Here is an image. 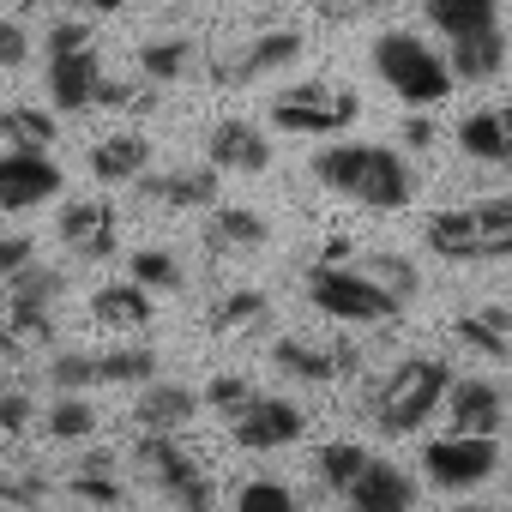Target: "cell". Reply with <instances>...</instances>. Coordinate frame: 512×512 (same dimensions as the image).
<instances>
[{
  "mask_svg": "<svg viewBox=\"0 0 512 512\" xmlns=\"http://www.w3.org/2000/svg\"><path fill=\"white\" fill-rule=\"evenodd\" d=\"M31 61V31L19 19H0V67H25Z\"/></svg>",
  "mask_w": 512,
  "mask_h": 512,
  "instance_id": "60d3db41",
  "label": "cell"
},
{
  "mask_svg": "<svg viewBox=\"0 0 512 512\" xmlns=\"http://www.w3.org/2000/svg\"><path fill=\"white\" fill-rule=\"evenodd\" d=\"M61 290H67V278H61L55 266H37V260H31L19 278H7V302H31V308H55Z\"/></svg>",
  "mask_w": 512,
  "mask_h": 512,
  "instance_id": "836d02e7",
  "label": "cell"
},
{
  "mask_svg": "<svg viewBox=\"0 0 512 512\" xmlns=\"http://www.w3.org/2000/svg\"><path fill=\"white\" fill-rule=\"evenodd\" d=\"M145 169H151V139H145V133H109V139L91 145V175H97L103 187H127V181H139Z\"/></svg>",
  "mask_w": 512,
  "mask_h": 512,
  "instance_id": "d6986e66",
  "label": "cell"
},
{
  "mask_svg": "<svg viewBox=\"0 0 512 512\" xmlns=\"http://www.w3.org/2000/svg\"><path fill=\"white\" fill-rule=\"evenodd\" d=\"M422 241L440 253V260H458V266L512 260V193H488V199H476V205L434 211V217L422 223Z\"/></svg>",
  "mask_w": 512,
  "mask_h": 512,
  "instance_id": "7a4b0ae2",
  "label": "cell"
},
{
  "mask_svg": "<svg viewBox=\"0 0 512 512\" xmlns=\"http://www.w3.org/2000/svg\"><path fill=\"white\" fill-rule=\"evenodd\" d=\"M49 434H55V440H67V446H79V440H91V434H97V410H91L79 392H61V404L49 410Z\"/></svg>",
  "mask_w": 512,
  "mask_h": 512,
  "instance_id": "e575fe53",
  "label": "cell"
},
{
  "mask_svg": "<svg viewBox=\"0 0 512 512\" xmlns=\"http://www.w3.org/2000/svg\"><path fill=\"white\" fill-rule=\"evenodd\" d=\"M404 139H410V151H422V145H434V121H422V115H410V121H404Z\"/></svg>",
  "mask_w": 512,
  "mask_h": 512,
  "instance_id": "bcb514c9",
  "label": "cell"
},
{
  "mask_svg": "<svg viewBox=\"0 0 512 512\" xmlns=\"http://www.w3.org/2000/svg\"><path fill=\"white\" fill-rule=\"evenodd\" d=\"M374 452H362V440H326L320 452H314V470H320V482L344 500L350 494V482L362 476V464H368Z\"/></svg>",
  "mask_w": 512,
  "mask_h": 512,
  "instance_id": "83f0119b",
  "label": "cell"
},
{
  "mask_svg": "<svg viewBox=\"0 0 512 512\" xmlns=\"http://www.w3.org/2000/svg\"><path fill=\"white\" fill-rule=\"evenodd\" d=\"M253 398H260V392H253L247 374H217V380H205V404H211L217 416H241Z\"/></svg>",
  "mask_w": 512,
  "mask_h": 512,
  "instance_id": "8d00e7d4",
  "label": "cell"
},
{
  "mask_svg": "<svg viewBox=\"0 0 512 512\" xmlns=\"http://www.w3.org/2000/svg\"><path fill=\"white\" fill-rule=\"evenodd\" d=\"M97 103H103V109H133V115H139V109H151V103H157V85H151V79H145V85H133V79H109V73H103Z\"/></svg>",
  "mask_w": 512,
  "mask_h": 512,
  "instance_id": "74e56055",
  "label": "cell"
},
{
  "mask_svg": "<svg viewBox=\"0 0 512 512\" xmlns=\"http://www.w3.org/2000/svg\"><path fill=\"white\" fill-rule=\"evenodd\" d=\"M31 422V398L25 392H0V434H25Z\"/></svg>",
  "mask_w": 512,
  "mask_h": 512,
  "instance_id": "ee69618b",
  "label": "cell"
},
{
  "mask_svg": "<svg viewBox=\"0 0 512 512\" xmlns=\"http://www.w3.org/2000/svg\"><path fill=\"white\" fill-rule=\"evenodd\" d=\"M266 241H272V223L260 211H247V205H217L211 223H205V247L211 253H253Z\"/></svg>",
  "mask_w": 512,
  "mask_h": 512,
  "instance_id": "44dd1931",
  "label": "cell"
},
{
  "mask_svg": "<svg viewBox=\"0 0 512 512\" xmlns=\"http://www.w3.org/2000/svg\"><path fill=\"white\" fill-rule=\"evenodd\" d=\"M446 386H452V368L440 356H410L386 380L368 386V416L380 434H416L446 404Z\"/></svg>",
  "mask_w": 512,
  "mask_h": 512,
  "instance_id": "3957f363",
  "label": "cell"
},
{
  "mask_svg": "<svg viewBox=\"0 0 512 512\" xmlns=\"http://www.w3.org/2000/svg\"><path fill=\"white\" fill-rule=\"evenodd\" d=\"M169 7H181V0H169Z\"/></svg>",
  "mask_w": 512,
  "mask_h": 512,
  "instance_id": "11a10c76",
  "label": "cell"
},
{
  "mask_svg": "<svg viewBox=\"0 0 512 512\" xmlns=\"http://www.w3.org/2000/svg\"><path fill=\"white\" fill-rule=\"evenodd\" d=\"M205 151H211V163L229 169V175H260V169H272V139H266V127H253V121H241V115H223V121L211 127Z\"/></svg>",
  "mask_w": 512,
  "mask_h": 512,
  "instance_id": "9a60e30c",
  "label": "cell"
},
{
  "mask_svg": "<svg viewBox=\"0 0 512 512\" xmlns=\"http://www.w3.org/2000/svg\"><path fill=\"white\" fill-rule=\"evenodd\" d=\"M422 13L446 43L476 37V31H500V0H422Z\"/></svg>",
  "mask_w": 512,
  "mask_h": 512,
  "instance_id": "603a6c76",
  "label": "cell"
},
{
  "mask_svg": "<svg viewBox=\"0 0 512 512\" xmlns=\"http://www.w3.org/2000/svg\"><path fill=\"white\" fill-rule=\"evenodd\" d=\"M61 193V169L49 151H0V211H31Z\"/></svg>",
  "mask_w": 512,
  "mask_h": 512,
  "instance_id": "7c38bea8",
  "label": "cell"
},
{
  "mask_svg": "<svg viewBox=\"0 0 512 512\" xmlns=\"http://www.w3.org/2000/svg\"><path fill=\"white\" fill-rule=\"evenodd\" d=\"M314 181L368 211H404L416 199V175L392 145H326L314 157Z\"/></svg>",
  "mask_w": 512,
  "mask_h": 512,
  "instance_id": "6da1fadb",
  "label": "cell"
},
{
  "mask_svg": "<svg viewBox=\"0 0 512 512\" xmlns=\"http://www.w3.org/2000/svg\"><path fill=\"white\" fill-rule=\"evenodd\" d=\"M0 500L7 506H25V512H43V500H49V482L31 470V476H0Z\"/></svg>",
  "mask_w": 512,
  "mask_h": 512,
  "instance_id": "ab89813d",
  "label": "cell"
},
{
  "mask_svg": "<svg viewBox=\"0 0 512 512\" xmlns=\"http://www.w3.org/2000/svg\"><path fill=\"white\" fill-rule=\"evenodd\" d=\"M97 85H103V61L97 49H73V55H49V103L61 115H79L97 103Z\"/></svg>",
  "mask_w": 512,
  "mask_h": 512,
  "instance_id": "e0dca14e",
  "label": "cell"
},
{
  "mask_svg": "<svg viewBox=\"0 0 512 512\" xmlns=\"http://www.w3.org/2000/svg\"><path fill=\"white\" fill-rule=\"evenodd\" d=\"M37 260V241L31 235H0V278H19Z\"/></svg>",
  "mask_w": 512,
  "mask_h": 512,
  "instance_id": "b9f144b4",
  "label": "cell"
},
{
  "mask_svg": "<svg viewBox=\"0 0 512 512\" xmlns=\"http://www.w3.org/2000/svg\"><path fill=\"white\" fill-rule=\"evenodd\" d=\"M464 512H488V506H464Z\"/></svg>",
  "mask_w": 512,
  "mask_h": 512,
  "instance_id": "816d5d0a",
  "label": "cell"
},
{
  "mask_svg": "<svg viewBox=\"0 0 512 512\" xmlns=\"http://www.w3.org/2000/svg\"><path fill=\"white\" fill-rule=\"evenodd\" d=\"M272 320V302H266V290H229L217 308H211V338H241V332H253V326H266Z\"/></svg>",
  "mask_w": 512,
  "mask_h": 512,
  "instance_id": "d4e9b609",
  "label": "cell"
},
{
  "mask_svg": "<svg viewBox=\"0 0 512 512\" xmlns=\"http://www.w3.org/2000/svg\"><path fill=\"white\" fill-rule=\"evenodd\" d=\"M235 512H296V500H290V488L278 476H253V482H241Z\"/></svg>",
  "mask_w": 512,
  "mask_h": 512,
  "instance_id": "d590c367",
  "label": "cell"
},
{
  "mask_svg": "<svg viewBox=\"0 0 512 512\" xmlns=\"http://www.w3.org/2000/svg\"><path fill=\"white\" fill-rule=\"evenodd\" d=\"M320 7H326L332 19H344V13H368V7H386V0H320Z\"/></svg>",
  "mask_w": 512,
  "mask_h": 512,
  "instance_id": "7dc6e473",
  "label": "cell"
},
{
  "mask_svg": "<svg viewBox=\"0 0 512 512\" xmlns=\"http://www.w3.org/2000/svg\"><path fill=\"white\" fill-rule=\"evenodd\" d=\"M374 73H380V79H386V91H392V97H404L410 109L446 103V97H452V85H458L452 61H446L428 37H410V31H386V37L374 43Z\"/></svg>",
  "mask_w": 512,
  "mask_h": 512,
  "instance_id": "277c9868",
  "label": "cell"
},
{
  "mask_svg": "<svg viewBox=\"0 0 512 512\" xmlns=\"http://www.w3.org/2000/svg\"><path fill=\"white\" fill-rule=\"evenodd\" d=\"M500 464V446L494 434H446V440H428L422 446V476L446 494H470L494 476Z\"/></svg>",
  "mask_w": 512,
  "mask_h": 512,
  "instance_id": "ba28073f",
  "label": "cell"
},
{
  "mask_svg": "<svg viewBox=\"0 0 512 512\" xmlns=\"http://www.w3.org/2000/svg\"><path fill=\"white\" fill-rule=\"evenodd\" d=\"M127 278H133V284H145V290H169V296L187 284L181 260H175V253H163V247H139L133 260H127Z\"/></svg>",
  "mask_w": 512,
  "mask_h": 512,
  "instance_id": "1f68e13d",
  "label": "cell"
},
{
  "mask_svg": "<svg viewBox=\"0 0 512 512\" xmlns=\"http://www.w3.org/2000/svg\"><path fill=\"white\" fill-rule=\"evenodd\" d=\"M73 49H91V25H79V19H61V25L49 31V55H73Z\"/></svg>",
  "mask_w": 512,
  "mask_h": 512,
  "instance_id": "7bdbcfd3",
  "label": "cell"
},
{
  "mask_svg": "<svg viewBox=\"0 0 512 512\" xmlns=\"http://www.w3.org/2000/svg\"><path fill=\"white\" fill-rule=\"evenodd\" d=\"M446 422H452V434H500L506 428V386L500 380H488V374H458L452 386H446Z\"/></svg>",
  "mask_w": 512,
  "mask_h": 512,
  "instance_id": "8fae6325",
  "label": "cell"
},
{
  "mask_svg": "<svg viewBox=\"0 0 512 512\" xmlns=\"http://www.w3.org/2000/svg\"><path fill=\"white\" fill-rule=\"evenodd\" d=\"M199 410V392L193 386H175V380H145L139 398H133V422L145 434H181Z\"/></svg>",
  "mask_w": 512,
  "mask_h": 512,
  "instance_id": "ac0fdd59",
  "label": "cell"
},
{
  "mask_svg": "<svg viewBox=\"0 0 512 512\" xmlns=\"http://www.w3.org/2000/svg\"><path fill=\"white\" fill-rule=\"evenodd\" d=\"M91 320L109 326V332H145L157 320V308H151V290L127 278V284H103L91 296Z\"/></svg>",
  "mask_w": 512,
  "mask_h": 512,
  "instance_id": "ffe728a7",
  "label": "cell"
},
{
  "mask_svg": "<svg viewBox=\"0 0 512 512\" xmlns=\"http://www.w3.org/2000/svg\"><path fill=\"white\" fill-rule=\"evenodd\" d=\"M187 61H193V49H187L181 37H157V43L139 49V73H145L151 85H175V79L187 73Z\"/></svg>",
  "mask_w": 512,
  "mask_h": 512,
  "instance_id": "d6a6232c",
  "label": "cell"
},
{
  "mask_svg": "<svg viewBox=\"0 0 512 512\" xmlns=\"http://www.w3.org/2000/svg\"><path fill=\"white\" fill-rule=\"evenodd\" d=\"M229 434L241 452H284L308 434V416L290 398H253L241 416H229Z\"/></svg>",
  "mask_w": 512,
  "mask_h": 512,
  "instance_id": "30bf717a",
  "label": "cell"
},
{
  "mask_svg": "<svg viewBox=\"0 0 512 512\" xmlns=\"http://www.w3.org/2000/svg\"><path fill=\"white\" fill-rule=\"evenodd\" d=\"M458 145L476 163H506V121H500V109H476L470 121H458Z\"/></svg>",
  "mask_w": 512,
  "mask_h": 512,
  "instance_id": "f1b7e54d",
  "label": "cell"
},
{
  "mask_svg": "<svg viewBox=\"0 0 512 512\" xmlns=\"http://www.w3.org/2000/svg\"><path fill=\"white\" fill-rule=\"evenodd\" d=\"M272 362H278V374H290V380H302V386H332V380H344L338 350L308 344V338H278V344H272Z\"/></svg>",
  "mask_w": 512,
  "mask_h": 512,
  "instance_id": "cb8c5ba5",
  "label": "cell"
},
{
  "mask_svg": "<svg viewBox=\"0 0 512 512\" xmlns=\"http://www.w3.org/2000/svg\"><path fill=\"white\" fill-rule=\"evenodd\" d=\"M446 61L458 73V85H488L506 73V37L500 31H476V37H458L446 43Z\"/></svg>",
  "mask_w": 512,
  "mask_h": 512,
  "instance_id": "7402d4cb",
  "label": "cell"
},
{
  "mask_svg": "<svg viewBox=\"0 0 512 512\" xmlns=\"http://www.w3.org/2000/svg\"><path fill=\"white\" fill-rule=\"evenodd\" d=\"M356 115H362V97L350 85H338V79H302V85L272 97V127L278 133H302V139L344 133Z\"/></svg>",
  "mask_w": 512,
  "mask_h": 512,
  "instance_id": "8992f818",
  "label": "cell"
},
{
  "mask_svg": "<svg viewBox=\"0 0 512 512\" xmlns=\"http://www.w3.org/2000/svg\"><path fill=\"white\" fill-rule=\"evenodd\" d=\"M61 241L73 260H109V253L121 247V217L109 199H73L61 211Z\"/></svg>",
  "mask_w": 512,
  "mask_h": 512,
  "instance_id": "4fadbf2b",
  "label": "cell"
},
{
  "mask_svg": "<svg viewBox=\"0 0 512 512\" xmlns=\"http://www.w3.org/2000/svg\"><path fill=\"white\" fill-rule=\"evenodd\" d=\"M49 386H61V392H85V386H97V356H85V350L55 356V362H49Z\"/></svg>",
  "mask_w": 512,
  "mask_h": 512,
  "instance_id": "f35d334b",
  "label": "cell"
},
{
  "mask_svg": "<svg viewBox=\"0 0 512 512\" xmlns=\"http://www.w3.org/2000/svg\"><path fill=\"white\" fill-rule=\"evenodd\" d=\"M482 314H488V326L500 332V344H506V368H512V308H500V302H494V308H482Z\"/></svg>",
  "mask_w": 512,
  "mask_h": 512,
  "instance_id": "f6af8a7d",
  "label": "cell"
},
{
  "mask_svg": "<svg viewBox=\"0 0 512 512\" xmlns=\"http://www.w3.org/2000/svg\"><path fill=\"white\" fill-rule=\"evenodd\" d=\"M338 350V368H344V380L350 374H362V344H332Z\"/></svg>",
  "mask_w": 512,
  "mask_h": 512,
  "instance_id": "c3c4849f",
  "label": "cell"
},
{
  "mask_svg": "<svg viewBox=\"0 0 512 512\" xmlns=\"http://www.w3.org/2000/svg\"><path fill=\"white\" fill-rule=\"evenodd\" d=\"M73 7H85V13H121L127 0H73Z\"/></svg>",
  "mask_w": 512,
  "mask_h": 512,
  "instance_id": "681fc988",
  "label": "cell"
},
{
  "mask_svg": "<svg viewBox=\"0 0 512 512\" xmlns=\"http://www.w3.org/2000/svg\"><path fill=\"white\" fill-rule=\"evenodd\" d=\"M73 500H85V506H97V512L121 506V482H115V458H109V452H91V458L73 470Z\"/></svg>",
  "mask_w": 512,
  "mask_h": 512,
  "instance_id": "f546056e",
  "label": "cell"
},
{
  "mask_svg": "<svg viewBox=\"0 0 512 512\" xmlns=\"http://www.w3.org/2000/svg\"><path fill=\"white\" fill-rule=\"evenodd\" d=\"M506 169H512V139H506Z\"/></svg>",
  "mask_w": 512,
  "mask_h": 512,
  "instance_id": "f907efd6",
  "label": "cell"
},
{
  "mask_svg": "<svg viewBox=\"0 0 512 512\" xmlns=\"http://www.w3.org/2000/svg\"><path fill=\"white\" fill-rule=\"evenodd\" d=\"M308 302L344 326H392L404 314V302L392 290H380L356 260H320L308 272Z\"/></svg>",
  "mask_w": 512,
  "mask_h": 512,
  "instance_id": "5b68a950",
  "label": "cell"
},
{
  "mask_svg": "<svg viewBox=\"0 0 512 512\" xmlns=\"http://www.w3.org/2000/svg\"><path fill=\"white\" fill-rule=\"evenodd\" d=\"M157 380V356L145 344H115L97 356V386H145Z\"/></svg>",
  "mask_w": 512,
  "mask_h": 512,
  "instance_id": "4316f807",
  "label": "cell"
},
{
  "mask_svg": "<svg viewBox=\"0 0 512 512\" xmlns=\"http://www.w3.org/2000/svg\"><path fill=\"white\" fill-rule=\"evenodd\" d=\"M133 458H139L151 494L163 500V512H211V482H205V470L193 464L187 446H175L169 434H145Z\"/></svg>",
  "mask_w": 512,
  "mask_h": 512,
  "instance_id": "52a82bcc",
  "label": "cell"
},
{
  "mask_svg": "<svg viewBox=\"0 0 512 512\" xmlns=\"http://www.w3.org/2000/svg\"><path fill=\"white\" fill-rule=\"evenodd\" d=\"M356 266H362L380 290H392L404 308H410V302H416V290H422V272L404 260V253H356Z\"/></svg>",
  "mask_w": 512,
  "mask_h": 512,
  "instance_id": "4dcf8cb0",
  "label": "cell"
},
{
  "mask_svg": "<svg viewBox=\"0 0 512 512\" xmlns=\"http://www.w3.org/2000/svg\"><path fill=\"white\" fill-rule=\"evenodd\" d=\"M217 163H187V169H145L139 175V193L151 199V205H169V211H205V205H217Z\"/></svg>",
  "mask_w": 512,
  "mask_h": 512,
  "instance_id": "5bb4252c",
  "label": "cell"
},
{
  "mask_svg": "<svg viewBox=\"0 0 512 512\" xmlns=\"http://www.w3.org/2000/svg\"><path fill=\"white\" fill-rule=\"evenodd\" d=\"M302 61V31H260V37H247L241 49L217 55L211 61V85H253V79H266V73H284Z\"/></svg>",
  "mask_w": 512,
  "mask_h": 512,
  "instance_id": "9c48e42d",
  "label": "cell"
},
{
  "mask_svg": "<svg viewBox=\"0 0 512 512\" xmlns=\"http://www.w3.org/2000/svg\"><path fill=\"white\" fill-rule=\"evenodd\" d=\"M350 512H416V482L392 464V458H368L362 476L344 494Z\"/></svg>",
  "mask_w": 512,
  "mask_h": 512,
  "instance_id": "2e32d148",
  "label": "cell"
},
{
  "mask_svg": "<svg viewBox=\"0 0 512 512\" xmlns=\"http://www.w3.org/2000/svg\"><path fill=\"white\" fill-rule=\"evenodd\" d=\"M55 115L49 109H31V103H19V109H0V139H7L13 151H49L55 145Z\"/></svg>",
  "mask_w": 512,
  "mask_h": 512,
  "instance_id": "484cf974",
  "label": "cell"
},
{
  "mask_svg": "<svg viewBox=\"0 0 512 512\" xmlns=\"http://www.w3.org/2000/svg\"><path fill=\"white\" fill-rule=\"evenodd\" d=\"M0 362H7V350H0Z\"/></svg>",
  "mask_w": 512,
  "mask_h": 512,
  "instance_id": "db71d44e",
  "label": "cell"
},
{
  "mask_svg": "<svg viewBox=\"0 0 512 512\" xmlns=\"http://www.w3.org/2000/svg\"><path fill=\"white\" fill-rule=\"evenodd\" d=\"M0 302H7V284H0Z\"/></svg>",
  "mask_w": 512,
  "mask_h": 512,
  "instance_id": "f5cc1de1",
  "label": "cell"
}]
</instances>
